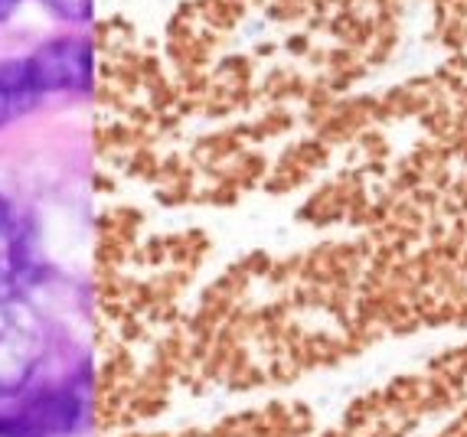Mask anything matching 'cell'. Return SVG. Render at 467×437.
Instances as JSON below:
<instances>
[{"label": "cell", "instance_id": "6da1fadb", "mask_svg": "<svg viewBox=\"0 0 467 437\" xmlns=\"http://www.w3.org/2000/svg\"><path fill=\"white\" fill-rule=\"evenodd\" d=\"M30 382L0 395V437H66L78 424V395L72 389H30Z\"/></svg>", "mask_w": 467, "mask_h": 437}, {"label": "cell", "instance_id": "7a4b0ae2", "mask_svg": "<svg viewBox=\"0 0 467 437\" xmlns=\"http://www.w3.org/2000/svg\"><path fill=\"white\" fill-rule=\"evenodd\" d=\"M43 356V327L24 300H0V395L24 389Z\"/></svg>", "mask_w": 467, "mask_h": 437}, {"label": "cell", "instance_id": "3957f363", "mask_svg": "<svg viewBox=\"0 0 467 437\" xmlns=\"http://www.w3.org/2000/svg\"><path fill=\"white\" fill-rule=\"evenodd\" d=\"M36 271L30 229L24 216L0 199V300H16Z\"/></svg>", "mask_w": 467, "mask_h": 437}, {"label": "cell", "instance_id": "277c9868", "mask_svg": "<svg viewBox=\"0 0 467 437\" xmlns=\"http://www.w3.org/2000/svg\"><path fill=\"white\" fill-rule=\"evenodd\" d=\"M30 76L39 95L47 92H76L88 82V46L78 39H59L26 59Z\"/></svg>", "mask_w": 467, "mask_h": 437}, {"label": "cell", "instance_id": "5b68a950", "mask_svg": "<svg viewBox=\"0 0 467 437\" xmlns=\"http://www.w3.org/2000/svg\"><path fill=\"white\" fill-rule=\"evenodd\" d=\"M39 88L30 76V66L26 59H10V63H0V127L16 121L20 115L36 105Z\"/></svg>", "mask_w": 467, "mask_h": 437}, {"label": "cell", "instance_id": "8992f818", "mask_svg": "<svg viewBox=\"0 0 467 437\" xmlns=\"http://www.w3.org/2000/svg\"><path fill=\"white\" fill-rule=\"evenodd\" d=\"M47 4L56 10V14L69 16V20H78V16H86V10H88V0H47Z\"/></svg>", "mask_w": 467, "mask_h": 437}, {"label": "cell", "instance_id": "52a82bcc", "mask_svg": "<svg viewBox=\"0 0 467 437\" xmlns=\"http://www.w3.org/2000/svg\"><path fill=\"white\" fill-rule=\"evenodd\" d=\"M16 4H20V0H0V20H4V16H10L14 14V7Z\"/></svg>", "mask_w": 467, "mask_h": 437}]
</instances>
